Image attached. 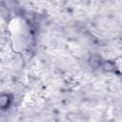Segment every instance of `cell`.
Returning <instances> with one entry per match:
<instances>
[{"label":"cell","instance_id":"6da1fadb","mask_svg":"<svg viewBox=\"0 0 122 122\" xmlns=\"http://www.w3.org/2000/svg\"><path fill=\"white\" fill-rule=\"evenodd\" d=\"M8 99H9V97L7 95L0 96V106L1 107H5L8 104Z\"/></svg>","mask_w":122,"mask_h":122}]
</instances>
